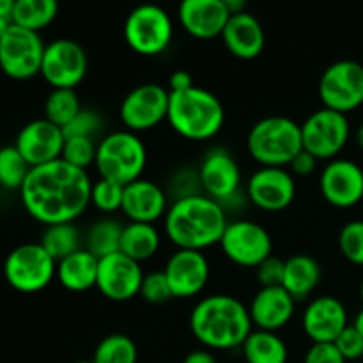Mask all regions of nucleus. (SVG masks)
<instances>
[{
    "label": "nucleus",
    "mask_w": 363,
    "mask_h": 363,
    "mask_svg": "<svg viewBox=\"0 0 363 363\" xmlns=\"http://www.w3.org/2000/svg\"><path fill=\"white\" fill-rule=\"evenodd\" d=\"M222 2L225 6V9L229 11L230 16H233V14H240L247 11L248 0H222Z\"/></svg>",
    "instance_id": "nucleus-48"
},
{
    "label": "nucleus",
    "mask_w": 363,
    "mask_h": 363,
    "mask_svg": "<svg viewBox=\"0 0 363 363\" xmlns=\"http://www.w3.org/2000/svg\"><path fill=\"white\" fill-rule=\"evenodd\" d=\"M14 6H16V0H0V18H7L13 21Z\"/></svg>",
    "instance_id": "nucleus-49"
},
{
    "label": "nucleus",
    "mask_w": 363,
    "mask_h": 363,
    "mask_svg": "<svg viewBox=\"0 0 363 363\" xmlns=\"http://www.w3.org/2000/svg\"><path fill=\"white\" fill-rule=\"evenodd\" d=\"M247 363H287L289 351L277 332L252 330L241 346Z\"/></svg>",
    "instance_id": "nucleus-29"
},
{
    "label": "nucleus",
    "mask_w": 363,
    "mask_h": 363,
    "mask_svg": "<svg viewBox=\"0 0 363 363\" xmlns=\"http://www.w3.org/2000/svg\"><path fill=\"white\" fill-rule=\"evenodd\" d=\"M124 225L116 218H99L89 227L85 234V247L91 254L101 259L121 252V238Z\"/></svg>",
    "instance_id": "nucleus-31"
},
{
    "label": "nucleus",
    "mask_w": 363,
    "mask_h": 363,
    "mask_svg": "<svg viewBox=\"0 0 363 363\" xmlns=\"http://www.w3.org/2000/svg\"><path fill=\"white\" fill-rule=\"evenodd\" d=\"M163 273L169 280L174 298L188 300V298L199 296L204 291L209 282L211 268H209L208 257L202 252L177 248L167 259Z\"/></svg>",
    "instance_id": "nucleus-19"
},
{
    "label": "nucleus",
    "mask_w": 363,
    "mask_h": 363,
    "mask_svg": "<svg viewBox=\"0 0 363 363\" xmlns=\"http://www.w3.org/2000/svg\"><path fill=\"white\" fill-rule=\"evenodd\" d=\"M337 346V350L340 351L344 358L347 360H358L363 357V337L354 330L353 325L347 326L337 340L333 342Z\"/></svg>",
    "instance_id": "nucleus-43"
},
{
    "label": "nucleus",
    "mask_w": 363,
    "mask_h": 363,
    "mask_svg": "<svg viewBox=\"0 0 363 363\" xmlns=\"http://www.w3.org/2000/svg\"><path fill=\"white\" fill-rule=\"evenodd\" d=\"M190 330L206 350H236L250 335V312L230 294H211L199 301L190 314Z\"/></svg>",
    "instance_id": "nucleus-3"
},
{
    "label": "nucleus",
    "mask_w": 363,
    "mask_h": 363,
    "mask_svg": "<svg viewBox=\"0 0 363 363\" xmlns=\"http://www.w3.org/2000/svg\"><path fill=\"white\" fill-rule=\"evenodd\" d=\"M169 87H170V92H183V91H188V89L195 87V84H194V78H191V74L188 73V71L177 69L170 74Z\"/></svg>",
    "instance_id": "nucleus-46"
},
{
    "label": "nucleus",
    "mask_w": 363,
    "mask_h": 363,
    "mask_svg": "<svg viewBox=\"0 0 363 363\" xmlns=\"http://www.w3.org/2000/svg\"><path fill=\"white\" fill-rule=\"evenodd\" d=\"M183 363H216V358L213 357L211 350H195L186 354Z\"/></svg>",
    "instance_id": "nucleus-47"
},
{
    "label": "nucleus",
    "mask_w": 363,
    "mask_h": 363,
    "mask_svg": "<svg viewBox=\"0 0 363 363\" xmlns=\"http://www.w3.org/2000/svg\"><path fill=\"white\" fill-rule=\"evenodd\" d=\"M319 190L333 208H353L363 199V169L353 160H332L319 176Z\"/></svg>",
    "instance_id": "nucleus-18"
},
{
    "label": "nucleus",
    "mask_w": 363,
    "mask_h": 363,
    "mask_svg": "<svg viewBox=\"0 0 363 363\" xmlns=\"http://www.w3.org/2000/svg\"><path fill=\"white\" fill-rule=\"evenodd\" d=\"M354 140H357L358 147H360L362 151H363V123L360 124V126H358L357 133H354Z\"/></svg>",
    "instance_id": "nucleus-52"
},
{
    "label": "nucleus",
    "mask_w": 363,
    "mask_h": 363,
    "mask_svg": "<svg viewBox=\"0 0 363 363\" xmlns=\"http://www.w3.org/2000/svg\"><path fill=\"white\" fill-rule=\"evenodd\" d=\"M59 14V0H16L13 23L39 32L53 23Z\"/></svg>",
    "instance_id": "nucleus-30"
},
{
    "label": "nucleus",
    "mask_w": 363,
    "mask_h": 363,
    "mask_svg": "<svg viewBox=\"0 0 363 363\" xmlns=\"http://www.w3.org/2000/svg\"><path fill=\"white\" fill-rule=\"evenodd\" d=\"M103 130V117L92 108H82L73 121L62 128L64 137H85L96 138Z\"/></svg>",
    "instance_id": "nucleus-39"
},
{
    "label": "nucleus",
    "mask_w": 363,
    "mask_h": 363,
    "mask_svg": "<svg viewBox=\"0 0 363 363\" xmlns=\"http://www.w3.org/2000/svg\"><path fill=\"white\" fill-rule=\"evenodd\" d=\"M39 243H41V247L45 248L57 262L84 248L80 230H78L73 223L48 225L45 229V233H43Z\"/></svg>",
    "instance_id": "nucleus-32"
},
{
    "label": "nucleus",
    "mask_w": 363,
    "mask_h": 363,
    "mask_svg": "<svg viewBox=\"0 0 363 363\" xmlns=\"http://www.w3.org/2000/svg\"><path fill=\"white\" fill-rule=\"evenodd\" d=\"M162 245V236L155 223L128 222L121 238V252L137 262L155 257Z\"/></svg>",
    "instance_id": "nucleus-28"
},
{
    "label": "nucleus",
    "mask_w": 363,
    "mask_h": 363,
    "mask_svg": "<svg viewBox=\"0 0 363 363\" xmlns=\"http://www.w3.org/2000/svg\"><path fill=\"white\" fill-rule=\"evenodd\" d=\"M353 326H354V330H357V332L360 333V335L363 337V308H362L360 312H358L357 318H354Z\"/></svg>",
    "instance_id": "nucleus-50"
},
{
    "label": "nucleus",
    "mask_w": 363,
    "mask_h": 363,
    "mask_svg": "<svg viewBox=\"0 0 363 363\" xmlns=\"http://www.w3.org/2000/svg\"><path fill=\"white\" fill-rule=\"evenodd\" d=\"M319 160L315 158L314 155H311L308 151L301 149L296 156L293 158V162L289 163V170L291 174H296V176H311V174L315 172L318 169Z\"/></svg>",
    "instance_id": "nucleus-45"
},
{
    "label": "nucleus",
    "mask_w": 363,
    "mask_h": 363,
    "mask_svg": "<svg viewBox=\"0 0 363 363\" xmlns=\"http://www.w3.org/2000/svg\"><path fill=\"white\" fill-rule=\"evenodd\" d=\"M11 25H13V21L7 20V18H0V39H2L4 35H6V32L9 30Z\"/></svg>",
    "instance_id": "nucleus-51"
},
{
    "label": "nucleus",
    "mask_w": 363,
    "mask_h": 363,
    "mask_svg": "<svg viewBox=\"0 0 363 363\" xmlns=\"http://www.w3.org/2000/svg\"><path fill=\"white\" fill-rule=\"evenodd\" d=\"M227 220L225 208L204 194L177 199L165 215V234L183 250L204 252L220 245Z\"/></svg>",
    "instance_id": "nucleus-2"
},
{
    "label": "nucleus",
    "mask_w": 363,
    "mask_h": 363,
    "mask_svg": "<svg viewBox=\"0 0 363 363\" xmlns=\"http://www.w3.org/2000/svg\"><path fill=\"white\" fill-rule=\"evenodd\" d=\"M321 282V266L307 254H296L286 261L282 287L296 301L305 300Z\"/></svg>",
    "instance_id": "nucleus-27"
},
{
    "label": "nucleus",
    "mask_w": 363,
    "mask_h": 363,
    "mask_svg": "<svg viewBox=\"0 0 363 363\" xmlns=\"http://www.w3.org/2000/svg\"><path fill=\"white\" fill-rule=\"evenodd\" d=\"M360 300H362V303H363V279H362V284H360Z\"/></svg>",
    "instance_id": "nucleus-53"
},
{
    "label": "nucleus",
    "mask_w": 363,
    "mask_h": 363,
    "mask_svg": "<svg viewBox=\"0 0 363 363\" xmlns=\"http://www.w3.org/2000/svg\"><path fill=\"white\" fill-rule=\"evenodd\" d=\"M74 363H94L92 360H80V362H74Z\"/></svg>",
    "instance_id": "nucleus-54"
},
{
    "label": "nucleus",
    "mask_w": 363,
    "mask_h": 363,
    "mask_svg": "<svg viewBox=\"0 0 363 363\" xmlns=\"http://www.w3.org/2000/svg\"><path fill=\"white\" fill-rule=\"evenodd\" d=\"M350 135L351 126L346 113L325 106L312 112L301 124L303 149L314 155L319 162L335 160L346 147Z\"/></svg>",
    "instance_id": "nucleus-10"
},
{
    "label": "nucleus",
    "mask_w": 363,
    "mask_h": 363,
    "mask_svg": "<svg viewBox=\"0 0 363 363\" xmlns=\"http://www.w3.org/2000/svg\"><path fill=\"white\" fill-rule=\"evenodd\" d=\"M45 48L39 32L13 23L0 39V69L14 80H28L41 74Z\"/></svg>",
    "instance_id": "nucleus-12"
},
{
    "label": "nucleus",
    "mask_w": 363,
    "mask_h": 363,
    "mask_svg": "<svg viewBox=\"0 0 363 363\" xmlns=\"http://www.w3.org/2000/svg\"><path fill=\"white\" fill-rule=\"evenodd\" d=\"M220 38L230 55L241 60L257 59L266 45V34L261 21L247 11L233 14Z\"/></svg>",
    "instance_id": "nucleus-25"
},
{
    "label": "nucleus",
    "mask_w": 363,
    "mask_h": 363,
    "mask_svg": "<svg viewBox=\"0 0 363 363\" xmlns=\"http://www.w3.org/2000/svg\"><path fill=\"white\" fill-rule=\"evenodd\" d=\"M339 248L351 264L363 266V220H351L340 229Z\"/></svg>",
    "instance_id": "nucleus-38"
},
{
    "label": "nucleus",
    "mask_w": 363,
    "mask_h": 363,
    "mask_svg": "<svg viewBox=\"0 0 363 363\" xmlns=\"http://www.w3.org/2000/svg\"><path fill=\"white\" fill-rule=\"evenodd\" d=\"M167 194L172 195L174 201L202 194L201 181H199V170L188 169V167L177 170V172L172 176V179H170Z\"/></svg>",
    "instance_id": "nucleus-41"
},
{
    "label": "nucleus",
    "mask_w": 363,
    "mask_h": 363,
    "mask_svg": "<svg viewBox=\"0 0 363 363\" xmlns=\"http://www.w3.org/2000/svg\"><path fill=\"white\" fill-rule=\"evenodd\" d=\"M84 108L74 89H53L45 101V119L59 128H66Z\"/></svg>",
    "instance_id": "nucleus-33"
},
{
    "label": "nucleus",
    "mask_w": 363,
    "mask_h": 363,
    "mask_svg": "<svg viewBox=\"0 0 363 363\" xmlns=\"http://www.w3.org/2000/svg\"><path fill=\"white\" fill-rule=\"evenodd\" d=\"M140 296L142 300H145L147 303L152 305H162L167 303L169 300H172V289H170L169 280H167L163 269L162 272H151L147 273V275H144L140 287Z\"/></svg>",
    "instance_id": "nucleus-40"
},
{
    "label": "nucleus",
    "mask_w": 363,
    "mask_h": 363,
    "mask_svg": "<svg viewBox=\"0 0 363 363\" xmlns=\"http://www.w3.org/2000/svg\"><path fill=\"white\" fill-rule=\"evenodd\" d=\"M123 184L113 183V181L110 179H103V177H99L98 181L92 183L91 204L94 206L98 211L105 213V215H113V213L121 211V209H123Z\"/></svg>",
    "instance_id": "nucleus-36"
},
{
    "label": "nucleus",
    "mask_w": 363,
    "mask_h": 363,
    "mask_svg": "<svg viewBox=\"0 0 363 363\" xmlns=\"http://www.w3.org/2000/svg\"><path fill=\"white\" fill-rule=\"evenodd\" d=\"M347 326L346 307L335 296L314 298L301 315V328L312 344L335 342Z\"/></svg>",
    "instance_id": "nucleus-21"
},
{
    "label": "nucleus",
    "mask_w": 363,
    "mask_h": 363,
    "mask_svg": "<svg viewBox=\"0 0 363 363\" xmlns=\"http://www.w3.org/2000/svg\"><path fill=\"white\" fill-rule=\"evenodd\" d=\"M98 266L99 259L87 248H82L57 262V280L71 293H84L96 287Z\"/></svg>",
    "instance_id": "nucleus-26"
},
{
    "label": "nucleus",
    "mask_w": 363,
    "mask_h": 363,
    "mask_svg": "<svg viewBox=\"0 0 363 363\" xmlns=\"http://www.w3.org/2000/svg\"><path fill=\"white\" fill-rule=\"evenodd\" d=\"M177 18L191 38L206 41L222 35L230 14L222 0H181Z\"/></svg>",
    "instance_id": "nucleus-23"
},
{
    "label": "nucleus",
    "mask_w": 363,
    "mask_h": 363,
    "mask_svg": "<svg viewBox=\"0 0 363 363\" xmlns=\"http://www.w3.org/2000/svg\"><path fill=\"white\" fill-rule=\"evenodd\" d=\"M130 222L155 223L169 211V194L151 179L133 181L124 186L123 209Z\"/></svg>",
    "instance_id": "nucleus-22"
},
{
    "label": "nucleus",
    "mask_w": 363,
    "mask_h": 363,
    "mask_svg": "<svg viewBox=\"0 0 363 363\" xmlns=\"http://www.w3.org/2000/svg\"><path fill=\"white\" fill-rule=\"evenodd\" d=\"M303 363H346L333 342H315L308 347Z\"/></svg>",
    "instance_id": "nucleus-44"
},
{
    "label": "nucleus",
    "mask_w": 363,
    "mask_h": 363,
    "mask_svg": "<svg viewBox=\"0 0 363 363\" xmlns=\"http://www.w3.org/2000/svg\"><path fill=\"white\" fill-rule=\"evenodd\" d=\"M144 275L140 262L116 252L99 259L96 287L106 300L123 303L140 294Z\"/></svg>",
    "instance_id": "nucleus-17"
},
{
    "label": "nucleus",
    "mask_w": 363,
    "mask_h": 363,
    "mask_svg": "<svg viewBox=\"0 0 363 363\" xmlns=\"http://www.w3.org/2000/svg\"><path fill=\"white\" fill-rule=\"evenodd\" d=\"M64 142H66V137H64L62 128L55 126L43 117V119L30 121L21 128L16 142H14V147L34 169V167H41L60 160Z\"/></svg>",
    "instance_id": "nucleus-20"
},
{
    "label": "nucleus",
    "mask_w": 363,
    "mask_h": 363,
    "mask_svg": "<svg viewBox=\"0 0 363 363\" xmlns=\"http://www.w3.org/2000/svg\"><path fill=\"white\" fill-rule=\"evenodd\" d=\"M294 311H296V300L282 286L261 287L248 307L252 325L266 332H279L289 325Z\"/></svg>",
    "instance_id": "nucleus-24"
},
{
    "label": "nucleus",
    "mask_w": 363,
    "mask_h": 363,
    "mask_svg": "<svg viewBox=\"0 0 363 363\" xmlns=\"http://www.w3.org/2000/svg\"><path fill=\"white\" fill-rule=\"evenodd\" d=\"M96 152H98V142L96 138L71 137L66 138L60 158L77 169L87 170L96 163Z\"/></svg>",
    "instance_id": "nucleus-37"
},
{
    "label": "nucleus",
    "mask_w": 363,
    "mask_h": 363,
    "mask_svg": "<svg viewBox=\"0 0 363 363\" xmlns=\"http://www.w3.org/2000/svg\"><path fill=\"white\" fill-rule=\"evenodd\" d=\"M199 170L202 194L211 197L223 208H233L243 199L241 195V169L236 158L223 147H211L202 158Z\"/></svg>",
    "instance_id": "nucleus-9"
},
{
    "label": "nucleus",
    "mask_w": 363,
    "mask_h": 363,
    "mask_svg": "<svg viewBox=\"0 0 363 363\" xmlns=\"http://www.w3.org/2000/svg\"><path fill=\"white\" fill-rule=\"evenodd\" d=\"M89 60L84 46L73 39H55L46 45L41 77L52 89H77L87 74Z\"/></svg>",
    "instance_id": "nucleus-15"
},
{
    "label": "nucleus",
    "mask_w": 363,
    "mask_h": 363,
    "mask_svg": "<svg viewBox=\"0 0 363 363\" xmlns=\"http://www.w3.org/2000/svg\"><path fill=\"white\" fill-rule=\"evenodd\" d=\"M284 268H286V261L269 255L266 261L255 268V275H257L261 287H279L282 286L284 280Z\"/></svg>",
    "instance_id": "nucleus-42"
},
{
    "label": "nucleus",
    "mask_w": 363,
    "mask_h": 363,
    "mask_svg": "<svg viewBox=\"0 0 363 363\" xmlns=\"http://www.w3.org/2000/svg\"><path fill=\"white\" fill-rule=\"evenodd\" d=\"M32 167L14 145L0 149V186L6 190H21Z\"/></svg>",
    "instance_id": "nucleus-35"
},
{
    "label": "nucleus",
    "mask_w": 363,
    "mask_h": 363,
    "mask_svg": "<svg viewBox=\"0 0 363 363\" xmlns=\"http://www.w3.org/2000/svg\"><path fill=\"white\" fill-rule=\"evenodd\" d=\"M137 344L124 333H112L101 339L92 357L94 363H137Z\"/></svg>",
    "instance_id": "nucleus-34"
},
{
    "label": "nucleus",
    "mask_w": 363,
    "mask_h": 363,
    "mask_svg": "<svg viewBox=\"0 0 363 363\" xmlns=\"http://www.w3.org/2000/svg\"><path fill=\"white\" fill-rule=\"evenodd\" d=\"M147 165V149L138 133L128 130L112 131L98 142L96 170L99 177L128 186L140 179Z\"/></svg>",
    "instance_id": "nucleus-6"
},
{
    "label": "nucleus",
    "mask_w": 363,
    "mask_h": 363,
    "mask_svg": "<svg viewBox=\"0 0 363 363\" xmlns=\"http://www.w3.org/2000/svg\"><path fill=\"white\" fill-rule=\"evenodd\" d=\"M247 149L261 167H289L303 149L301 124L284 116L264 117L248 131Z\"/></svg>",
    "instance_id": "nucleus-5"
},
{
    "label": "nucleus",
    "mask_w": 363,
    "mask_h": 363,
    "mask_svg": "<svg viewBox=\"0 0 363 363\" xmlns=\"http://www.w3.org/2000/svg\"><path fill=\"white\" fill-rule=\"evenodd\" d=\"M172 38V18L156 4H140L124 21V39L138 55H160L169 48Z\"/></svg>",
    "instance_id": "nucleus-7"
},
{
    "label": "nucleus",
    "mask_w": 363,
    "mask_h": 363,
    "mask_svg": "<svg viewBox=\"0 0 363 363\" xmlns=\"http://www.w3.org/2000/svg\"><path fill=\"white\" fill-rule=\"evenodd\" d=\"M7 284L20 293H39L57 277V261L41 243H25L14 248L4 262Z\"/></svg>",
    "instance_id": "nucleus-8"
},
{
    "label": "nucleus",
    "mask_w": 363,
    "mask_h": 363,
    "mask_svg": "<svg viewBox=\"0 0 363 363\" xmlns=\"http://www.w3.org/2000/svg\"><path fill=\"white\" fill-rule=\"evenodd\" d=\"M323 106L350 113L363 105V66L357 60H339L325 69L318 85Z\"/></svg>",
    "instance_id": "nucleus-11"
},
{
    "label": "nucleus",
    "mask_w": 363,
    "mask_h": 363,
    "mask_svg": "<svg viewBox=\"0 0 363 363\" xmlns=\"http://www.w3.org/2000/svg\"><path fill=\"white\" fill-rule=\"evenodd\" d=\"M167 121L186 140H211L223 128L225 108L211 91L195 85L188 91L170 92Z\"/></svg>",
    "instance_id": "nucleus-4"
},
{
    "label": "nucleus",
    "mask_w": 363,
    "mask_h": 363,
    "mask_svg": "<svg viewBox=\"0 0 363 363\" xmlns=\"http://www.w3.org/2000/svg\"><path fill=\"white\" fill-rule=\"evenodd\" d=\"M245 194L262 211H284L296 197V183L286 167H261L248 177Z\"/></svg>",
    "instance_id": "nucleus-16"
},
{
    "label": "nucleus",
    "mask_w": 363,
    "mask_h": 363,
    "mask_svg": "<svg viewBox=\"0 0 363 363\" xmlns=\"http://www.w3.org/2000/svg\"><path fill=\"white\" fill-rule=\"evenodd\" d=\"M223 255L240 268H257L273 255L272 234L254 220H234L220 240Z\"/></svg>",
    "instance_id": "nucleus-13"
},
{
    "label": "nucleus",
    "mask_w": 363,
    "mask_h": 363,
    "mask_svg": "<svg viewBox=\"0 0 363 363\" xmlns=\"http://www.w3.org/2000/svg\"><path fill=\"white\" fill-rule=\"evenodd\" d=\"M170 91L158 84H142L124 96L119 108L124 130L142 133L167 121Z\"/></svg>",
    "instance_id": "nucleus-14"
},
{
    "label": "nucleus",
    "mask_w": 363,
    "mask_h": 363,
    "mask_svg": "<svg viewBox=\"0 0 363 363\" xmlns=\"http://www.w3.org/2000/svg\"><path fill=\"white\" fill-rule=\"evenodd\" d=\"M92 181L87 170L55 160L34 167L20 190L25 211L43 225L73 223L91 206Z\"/></svg>",
    "instance_id": "nucleus-1"
}]
</instances>
